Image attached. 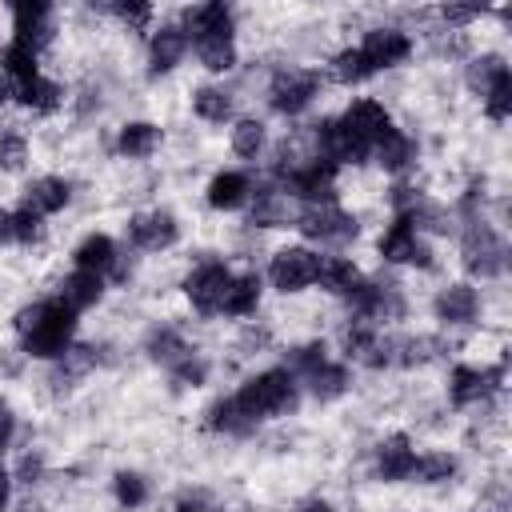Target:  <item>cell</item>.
<instances>
[{
	"label": "cell",
	"instance_id": "48",
	"mask_svg": "<svg viewBox=\"0 0 512 512\" xmlns=\"http://www.w3.org/2000/svg\"><path fill=\"white\" fill-rule=\"evenodd\" d=\"M296 512H336V508H332L328 500H320V496H316V500H304V504H296Z\"/></svg>",
	"mask_w": 512,
	"mask_h": 512
},
{
	"label": "cell",
	"instance_id": "30",
	"mask_svg": "<svg viewBox=\"0 0 512 512\" xmlns=\"http://www.w3.org/2000/svg\"><path fill=\"white\" fill-rule=\"evenodd\" d=\"M188 104H192V116L204 124H232L236 120V92L224 84H196Z\"/></svg>",
	"mask_w": 512,
	"mask_h": 512
},
{
	"label": "cell",
	"instance_id": "32",
	"mask_svg": "<svg viewBox=\"0 0 512 512\" xmlns=\"http://www.w3.org/2000/svg\"><path fill=\"white\" fill-rule=\"evenodd\" d=\"M260 300H264V280L256 272H232L228 292H224V304H220V316H232V320L256 316Z\"/></svg>",
	"mask_w": 512,
	"mask_h": 512
},
{
	"label": "cell",
	"instance_id": "22",
	"mask_svg": "<svg viewBox=\"0 0 512 512\" xmlns=\"http://www.w3.org/2000/svg\"><path fill=\"white\" fill-rule=\"evenodd\" d=\"M348 388H352V372H348V364L336 360V356L320 360L316 368H308V372L300 376V392H308L316 404H332V400L348 396Z\"/></svg>",
	"mask_w": 512,
	"mask_h": 512
},
{
	"label": "cell",
	"instance_id": "19",
	"mask_svg": "<svg viewBox=\"0 0 512 512\" xmlns=\"http://www.w3.org/2000/svg\"><path fill=\"white\" fill-rule=\"evenodd\" d=\"M292 220H296V204L280 184L268 180V184L252 188V200H248L252 228H292Z\"/></svg>",
	"mask_w": 512,
	"mask_h": 512
},
{
	"label": "cell",
	"instance_id": "12",
	"mask_svg": "<svg viewBox=\"0 0 512 512\" xmlns=\"http://www.w3.org/2000/svg\"><path fill=\"white\" fill-rule=\"evenodd\" d=\"M228 280H232V268H228L224 260H200V264L188 268V276L180 280V288H184V300L192 304V312H200V316H220Z\"/></svg>",
	"mask_w": 512,
	"mask_h": 512
},
{
	"label": "cell",
	"instance_id": "3",
	"mask_svg": "<svg viewBox=\"0 0 512 512\" xmlns=\"http://www.w3.org/2000/svg\"><path fill=\"white\" fill-rule=\"evenodd\" d=\"M460 268L472 280H500L508 272V240L488 216L464 220V228H460Z\"/></svg>",
	"mask_w": 512,
	"mask_h": 512
},
{
	"label": "cell",
	"instance_id": "4",
	"mask_svg": "<svg viewBox=\"0 0 512 512\" xmlns=\"http://www.w3.org/2000/svg\"><path fill=\"white\" fill-rule=\"evenodd\" d=\"M292 228L304 236L308 248H328V252H344L360 236V220L340 204H300Z\"/></svg>",
	"mask_w": 512,
	"mask_h": 512
},
{
	"label": "cell",
	"instance_id": "23",
	"mask_svg": "<svg viewBox=\"0 0 512 512\" xmlns=\"http://www.w3.org/2000/svg\"><path fill=\"white\" fill-rule=\"evenodd\" d=\"M20 204L48 220V216H56V212H64V208L72 204V180H68V176H52V172H48V176H32V180L24 184Z\"/></svg>",
	"mask_w": 512,
	"mask_h": 512
},
{
	"label": "cell",
	"instance_id": "38",
	"mask_svg": "<svg viewBox=\"0 0 512 512\" xmlns=\"http://www.w3.org/2000/svg\"><path fill=\"white\" fill-rule=\"evenodd\" d=\"M144 348H148V356H152L156 364H164L168 372H172L184 356H192V352H196V348H188V340H184L176 328H152Z\"/></svg>",
	"mask_w": 512,
	"mask_h": 512
},
{
	"label": "cell",
	"instance_id": "49",
	"mask_svg": "<svg viewBox=\"0 0 512 512\" xmlns=\"http://www.w3.org/2000/svg\"><path fill=\"white\" fill-rule=\"evenodd\" d=\"M176 512H208V508L196 504V500H184V504H176Z\"/></svg>",
	"mask_w": 512,
	"mask_h": 512
},
{
	"label": "cell",
	"instance_id": "37",
	"mask_svg": "<svg viewBox=\"0 0 512 512\" xmlns=\"http://www.w3.org/2000/svg\"><path fill=\"white\" fill-rule=\"evenodd\" d=\"M456 472H460V460H456L452 448H424V452H416V468H412L416 484H448Z\"/></svg>",
	"mask_w": 512,
	"mask_h": 512
},
{
	"label": "cell",
	"instance_id": "2",
	"mask_svg": "<svg viewBox=\"0 0 512 512\" xmlns=\"http://www.w3.org/2000/svg\"><path fill=\"white\" fill-rule=\"evenodd\" d=\"M300 380L280 364V368H260V372H252L236 392H232V400L240 404V412L260 428L264 420H284V416H292L296 408H300Z\"/></svg>",
	"mask_w": 512,
	"mask_h": 512
},
{
	"label": "cell",
	"instance_id": "20",
	"mask_svg": "<svg viewBox=\"0 0 512 512\" xmlns=\"http://www.w3.org/2000/svg\"><path fill=\"white\" fill-rule=\"evenodd\" d=\"M416 160H420V140H416L408 128H392V132L380 136L376 148H372V164H376L384 176H396V180H400L404 172H412Z\"/></svg>",
	"mask_w": 512,
	"mask_h": 512
},
{
	"label": "cell",
	"instance_id": "35",
	"mask_svg": "<svg viewBox=\"0 0 512 512\" xmlns=\"http://www.w3.org/2000/svg\"><path fill=\"white\" fill-rule=\"evenodd\" d=\"M0 76H8L12 88L24 84V80H32V76H40V52L32 44L8 36L4 48H0Z\"/></svg>",
	"mask_w": 512,
	"mask_h": 512
},
{
	"label": "cell",
	"instance_id": "36",
	"mask_svg": "<svg viewBox=\"0 0 512 512\" xmlns=\"http://www.w3.org/2000/svg\"><path fill=\"white\" fill-rule=\"evenodd\" d=\"M328 76H332L336 84H344V88H360V84H368L376 72L368 68V60H364V52H360L356 44H344L340 52L328 56Z\"/></svg>",
	"mask_w": 512,
	"mask_h": 512
},
{
	"label": "cell",
	"instance_id": "24",
	"mask_svg": "<svg viewBox=\"0 0 512 512\" xmlns=\"http://www.w3.org/2000/svg\"><path fill=\"white\" fill-rule=\"evenodd\" d=\"M176 20L184 24L188 40H192V36H236V16H232V8H228L224 0L192 4V8H184Z\"/></svg>",
	"mask_w": 512,
	"mask_h": 512
},
{
	"label": "cell",
	"instance_id": "46",
	"mask_svg": "<svg viewBox=\"0 0 512 512\" xmlns=\"http://www.w3.org/2000/svg\"><path fill=\"white\" fill-rule=\"evenodd\" d=\"M12 488H16V476H12V468L0 460V512H8V504H12Z\"/></svg>",
	"mask_w": 512,
	"mask_h": 512
},
{
	"label": "cell",
	"instance_id": "1",
	"mask_svg": "<svg viewBox=\"0 0 512 512\" xmlns=\"http://www.w3.org/2000/svg\"><path fill=\"white\" fill-rule=\"evenodd\" d=\"M76 328H80V316L68 304H60L56 296L28 300L12 316V332L20 340V352L28 360H44V364L60 360L76 344Z\"/></svg>",
	"mask_w": 512,
	"mask_h": 512
},
{
	"label": "cell",
	"instance_id": "15",
	"mask_svg": "<svg viewBox=\"0 0 512 512\" xmlns=\"http://www.w3.org/2000/svg\"><path fill=\"white\" fill-rule=\"evenodd\" d=\"M188 52H192V40H188L180 20H164V24L148 28V76L176 72Z\"/></svg>",
	"mask_w": 512,
	"mask_h": 512
},
{
	"label": "cell",
	"instance_id": "34",
	"mask_svg": "<svg viewBox=\"0 0 512 512\" xmlns=\"http://www.w3.org/2000/svg\"><path fill=\"white\" fill-rule=\"evenodd\" d=\"M228 148L240 160H260L268 148V124L260 116H236L228 128Z\"/></svg>",
	"mask_w": 512,
	"mask_h": 512
},
{
	"label": "cell",
	"instance_id": "29",
	"mask_svg": "<svg viewBox=\"0 0 512 512\" xmlns=\"http://www.w3.org/2000/svg\"><path fill=\"white\" fill-rule=\"evenodd\" d=\"M360 280H364V272H360V264H356L352 256H344V252H324V256H320V272H316L320 292L348 300Z\"/></svg>",
	"mask_w": 512,
	"mask_h": 512
},
{
	"label": "cell",
	"instance_id": "26",
	"mask_svg": "<svg viewBox=\"0 0 512 512\" xmlns=\"http://www.w3.org/2000/svg\"><path fill=\"white\" fill-rule=\"evenodd\" d=\"M104 296H108V280L96 276V272H84V268H72V272L56 284V300L68 304L76 316L88 312V308H96V304H104Z\"/></svg>",
	"mask_w": 512,
	"mask_h": 512
},
{
	"label": "cell",
	"instance_id": "43",
	"mask_svg": "<svg viewBox=\"0 0 512 512\" xmlns=\"http://www.w3.org/2000/svg\"><path fill=\"white\" fill-rule=\"evenodd\" d=\"M108 12H112L120 24H128V28H148L152 16H156L152 4H108Z\"/></svg>",
	"mask_w": 512,
	"mask_h": 512
},
{
	"label": "cell",
	"instance_id": "18",
	"mask_svg": "<svg viewBox=\"0 0 512 512\" xmlns=\"http://www.w3.org/2000/svg\"><path fill=\"white\" fill-rule=\"evenodd\" d=\"M120 264H124V252H120V244H116L108 232H88V236H80L76 248H72V268L96 272V276H104V280L124 276Z\"/></svg>",
	"mask_w": 512,
	"mask_h": 512
},
{
	"label": "cell",
	"instance_id": "25",
	"mask_svg": "<svg viewBox=\"0 0 512 512\" xmlns=\"http://www.w3.org/2000/svg\"><path fill=\"white\" fill-rule=\"evenodd\" d=\"M160 144H164V128L156 120H124L116 128L112 148H116L120 160H148V156L160 152Z\"/></svg>",
	"mask_w": 512,
	"mask_h": 512
},
{
	"label": "cell",
	"instance_id": "5",
	"mask_svg": "<svg viewBox=\"0 0 512 512\" xmlns=\"http://www.w3.org/2000/svg\"><path fill=\"white\" fill-rule=\"evenodd\" d=\"M320 88H324V76H320L316 68L288 64V68H276V72H272V80H268V88H264V100H268V108H272L276 116L296 120V116H304V112L316 104Z\"/></svg>",
	"mask_w": 512,
	"mask_h": 512
},
{
	"label": "cell",
	"instance_id": "33",
	"mask_svg": "<svg viewBox=\"0 0 512 512\" xmlns=\"http://www.w3.org/2000/svg\"><path fill=\"white\" fill-rule=\"evenodd\" d=\"M204 428L216 432V436H252V432H256V424L240 412V404L232 400V392H228V396H216V400L204 408Z\"/></svg>",
	"mask_w": 512,
	"mask_h": 512
},
{
	"label": "cell",
	"instance_id": "9",
	"mask_svg": "<svg viewBox=\"0 0 512 512\" xmlns=\"http://www.w3.org/2000/svg\"><path fill=\"white\" fill-rule=\"evenodd\" d=\"M124 236L136 252H148V256H160V252H172L180 244V216L172 208H144V212H132L128 224H124Z\"/></svg>",
	"mask_w": 512,
	"mask_h": 512
},
{
	"label": "cell",
	"instance_id": "13",
	"mask_svg": "<svg viewBox=\"0 0 512 512\" xmlns=\"http://www.w3.org/2000/svg\"><path fill=\"white\" fill-rule=\"evenodd\" d=\"M480 312H484V296L472 280H444L432 296V316L444 324V328H468V324H480Z\"/></svg>",
	"mask_w": 512,
	"mask_h": 512
},
{
	"label": "cell",
	"instance_id": "39",
	"mask_svg": "<svg viewBox=\"0 0 512 512\" xmlns=\"http://www.w3.org/2000/svg\"><path fill=\"white\" fill-rule=\"evenodd\" d=\"M148 496H152V484H148L144 472H136V468H120V472L112 476V500H116L120 508L136 512V508L148 504Z\"/></svg>",
	"mask_w": 512,
	"mask_h": 512
},
{
	"label": "cell",
	"instance_id": "21",
	"mask_svg": "<svg viewBox=\"0 0 512 512\" xmlns=\"http://www.w3.org/2000/svg\"><path fill=\"white\" fill-rule=\"evenodd\" d=\"M252 200V176L244 168H220L204 184V204L212 212H240Z\"/></svg>",
	"mask_w": 512,
	"mask_h": 512
},
{
	"label": "cell",
	"instance_id": "16",
	"mask_svg": "<svg viewBox=\"0 0 512 512\" xmlns=\"http://www.w3.org/2000/svg\"><path fill=\"white\" fill-rule=\"evenodd\" d=\"M412 468H416V440L408 432H388L372 448V476L380 484H404L412 480Z\"/></svg>",
	"mask_w": 512,
	"mask_h": 512
},
{
	"label": "cell",
	"instance_id": "47",
	"mask_svg": "<svg viewBox=\"0 0 512 512\" xmlns=\"http://www.w3.org/2000/svg\"><path fill=\"white\" fill-rule=\"evenodd\" d=\"M8 244H12V212L0 208V248H8Z\"/></svg>",
	"mask_w": 512,
	"mask_h": 512
},
{
	"label": "cell",
	"instance_id": "31",
	"mask_svg": "<svg viewBox=\"0 0 512 512\" xmlns=\"http://www.w3.org/2000/svg\"><path fill=\"white\" fill-rule=\"evenodd\" d=\"M192 56L208 76H228L240 64L236 36H192Z\"/></svg>",
	"mask_w": 512,
	"mask_h": 512
},
{
	"label": "cell",
	"instance_id": "7",
	"mask_svg": "<svg viewBox=\"0 0 512 512\" xmlns=\"http://www.w3.org/2000/svg\"><path fill=\"white\" fill-rule=\"evenodd\" d=\"M316 272H320V252L300 244H280L268 256V284L280 296H300L308 288H316Z\"/></svg>",
	"mask_w": 512,
	"mask_h": 512
},
{
	"label": "cell",
	"instance_id": "42",
	"mask_svg": "<svg viewBox=\"0 0 512 512\" xmlns=\"http://www.w3.org/2000/svg\"><path fill=\"white\" fill-rule=\"evenodd\" d=\"M480 112L492 120V124H504L508 116H512V80H504V84H496L484 100H480Z\"/></svg>",
	"mask_w": 512,
	"mask_h": 512
},
{
	"label": "cell",
	"instance_id": "10",
	"mask_svg": "<svg viewBox=\"0 0 512 512\" xmlns=\"http://www.w3.org/2000/svg\"><path fill=\"white\" fill-rule=\"evenodd\" d=\"M280 188H284L292 200H300V204H336V196H340V168L328 164V160L308 156V160H300V164L280 180Z\"/></svg>",
	"mask_w": 512,
	"mask_h": 512
},
{
	"label": "cell",
	"instance_id": "28",
	"mask_svg": "<svg viewBox=\"0 0 512 512\" xmlns=\"http://www.w3.org/2000/svg\"><path fill=\"white\" fill-rule=\"evenodd\" d=\"M12 100H16L24 112H32V116H56V112L64 108V84L40 72V76H32V80L16 84Z\"/></svg>",
	"mask_w": 512,
	"mask_h": 512
},
{
	"label": "cell",
	"instance_id": "44",
	"mask_svg": "<svg viewBox=\"0 0 512 512\" xmlns=\"http://www.w3.org/2000/svg\"><path fill=\"white\" fill-rule=\"evenodd\" d=\"M440 20H444V28L448 32H460V28H468L472 20H480V8H464V4H444L440 12H436Z\"/></svg>",
	"mask_w": 512,
	"mask_h": 512
},
{
	"label": "cell",
	"instance_id": "45",
	"mask_svg": "<svg viewBox=\"0 0 512 512\" xmlns=\"http://www.w3.org/2000/svg\"><path fill=\"white\" fill-rule=\"evenodd\" d=\"M16 432H20V420H16V408L0 396V456L16 444Z\"/></svg>",
	"mask_w": 512,
	"mask_h": 512
},
{
	"label": "cell",
	"instance_id": "11",
	"mask_svg": "<svg viewBox=\"0 0 512 512\" xmlns=\"http://www.w3.org/2000/svg\"><path fill=\"white\" fill-rule=\"evenodd\" d=\"M356 48L364 52V60H368L372 72H392V68H400V64L412 60L416 40L400 24H372V28H364V36H360Z\"/></svg>",
	"mask_w": 512,
	"mask_h": 512
},
{
	"label": "cell",
	"instance_id": "27",
	"mask_svg": "<svg viewBox=\"0 0 512 512\" xmlns=\"http://www.w3.org/2000/svg\"><path fill=\"white\" fill-rule=\"evenodd\" d=\"M504 80H512V72H508V60L500 56V52H472L468 60H464V88L476 96V100H484L496 84H504Z\"/></svg>",
	"mask_w": 512,
	"mask_h": 512
},
{
	"label": "cell",
	"instance_id": "17",
	"mask_svg": "<svg viewBox=\"0 0 512 512\" xmlns=\"http://www.w3.org/2000/svg\"><path fill=\"white\" fill-rule=\"evenodd\" d=\"M60 24H56V8L44 4V0H20L12 4V36L32 44L36 52H44L52 40H56Z\"/></svg>",
	"mask_w": 512,
	"mask_h": 512
},
{
	"label": "cell",
	"instance_id": "14",
	"mask_svg": "<svg viewBox=\"0 0 512 512\" xmlns=\"http://www.w3.org/2000/svg\"><path fill=\"white\" fill-rule=\"evenodd\" d=\"M336 120H340V128H344L348 136H356L364 148H376V140L396 128L392 108H388L384 100H376V96H352Z\"/></svg>",
	"mask_w": 512,
	"mask_h": 512
},
{
	"label": "cell",
	"instance_id": "8",
	"mask_svg": "<svg viewBox=\"0 0 512 512\" xmlns=\"http://www.w3.org/2000/svg\"><path fill=\"white\" fill-rule=\"evenodd\" d=\"M376 256L384 264H396V268H432L436 264V252H432V240H424L408 216H392L380 236H376Z\"/></svg>",
	"mask_w": 512,
	"mask_h": 512
},
{
	"label": "cell",
	"instance_id": "41",
	"mask_svg": "<svg viewBox=\"0 0 512 512\" xmlns=\"http://www.w3.org/2000/svg\"><path fill=\"white\" fill-rule=\"evenodd\" d=\"M28 136L16 132V128H4L0 132V172H20L28 164Z\"/></svg>",
	"mask_w": 512,
	"mask_h": 512
},
{
	"label": "cell",
	"instance_id": "6",
	"mask_svg": "<svg viewBox=\"0 0 512 512\" xmlns=\"http://www.w3.org/2000/svg\"><path fill=\"white\" fill-rule=\"evenodd\" d=\"M504 392V364H452L448 368V400L460 412L488 408Z\"/></svg>",
	"mask_w": 512,
	"mask_h": 512
},
{
	"label": "cell",
	"instance_id": "40",
	"mask_svg": "<svg viewBox=\"0 0 512 512\" xmlns=\"http://www.w3.org/2000/svg\"><path fill=\"white\" fill-rule=\"evenodd\" d=\"M8 212H12V244L36 248V244L48 240V220H44V216H36V212L24 208V204H16V208H8Z\"/></svg>",
	"mask_w": 512,
	"mask_h": 512
}]
</instances>
